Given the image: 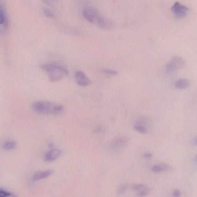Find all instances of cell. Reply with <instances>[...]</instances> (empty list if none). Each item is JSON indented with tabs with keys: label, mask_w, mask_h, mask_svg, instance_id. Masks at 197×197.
Here are the masks:
<instances>
[{
	"label": "cell",
	"mask_w": 197,
	"mask_h": 197,
	"mask_svg": "<svg viewBox=\"0 0 197 197\" xmlns=\"http://www.w3.org/2000/svg\"><path fill=\"white\" fill-rule=\"evenodd\" d=\"M32 108L34 112L42 115H59L64 109L62 105L42 100L34 102Z\"/></svg>",
	"instance_id": "1"
},
{
	"label": "cell",
	"mask_w": 197,
	"mask_h": 197,
	"mask_svg": "<svg viewBox=\"0 0 197 197\" xmlns=\"http://www.w3.org/2000/svg\"><path fill=\"white\" fill-rule=\"evenodd\" d=\"M41 68L47 74L49 79L53 82L59 81L69 74L66 68L57 63H46L42 65Z\"/></svg>",
	"instance_id": "2"
},
{
	"label": "cell",
	"mask_w": 197,
	"mask_h": 197,
	"mask_svg": "<svg viewBox=\"0 0 197 197\" xmlns=\"http://www.w3.org/2000/svg\"><path fill=\"white\" fill-rule=\"evenodd\" d=\"M129 141V138L128 136L119 137L113 140L110 143L109 149L111 152H119L127 147Z\"/></svg>",
	"instance_id": "3"
},
{
	"label": "cell",
	"mask_w": 197,
	"mask_h": 197,
	"mask_svg": "<svg viewBox=\"0 0 197 197\" xmlns=\"http://www.w3.org/2000/svg\"><path fill=\"white\" fill-rule=\"evenodd\" d=\"M186 65V61L183 58L180 56H175L167 63L165 70L167 73H172L184 68Z\"/></svg>",
	"instance_id": "4"
},
{
	"label": "cell",
	"mask_w": 197,
	"mask_h": 197,
	"mask_svg": "<svg viewBox=\"0 0 197 197\" xmlns=\"http://www.w3.org/2000/svg\"><path fill=\"white\" fill-rule=\"evenodd\" d=\"M94 24L106 31H112L116 28V24L112 20L100 14L95 20Z\"/></svg>",
	"instance_id": "5"
},
{
	"label": "cell",
	"mask_w": 197,
	"mask_h": 197,
	"mask_svg": "<svg viewBox=\"0 0 197 197\" xmlns=\"http://www.w3.org/2000/svg\"><path fill=\"white\" fill-rule=\"evenodd\" d=\"M172 13L176 18H183L188 14L189 9L179 2H176L171 8Z\"/></svg>",
	"instance_id": "6"
},
{
	"label": "cell",
	"mask_w": 197,
	"mask_h": 197,
	"mask_svg": "<svg viewBox=\"0 0 197 197\" xmlns=\"http://www.w3.org/2000/svg\"><path fill=\"white\" fill-rule=\"evenodd\" d=\"M99 14L98 10L92 6L87 7L83 11V16L85 19L92 24Z\"/></svg>",
	"instance_id": "7"
},
{
	"label": "cell",
	"mask_w": 197,
	"mask_h": 197,
	"mask_svg": "<svg viewBox=\"0 0 197 197\" xmlns=\"http://www.w3.org/2000/svg\"><path fill=\"white\" fill-rule=\"evenodd\" d=\"M74 79L77 84L83 87L89 86L91 83V80L86 74L79 70L75 72Z\"/></svg>",
	"instance_id": "8"
},
{
	"label": "cell",
	"mask_w": 197,
	"mask_h": 197,
	"mask_svg": "<svg viewBox=\"0 0 197 197\" xmlns=\"http://www.w3.org/2000/svg\"><path fill=\"white\" fill-rule=\"evenodd\" d=\"M62 154L61 150L58 148H52L45 154L44 161L47 162H52L57 159Z\"/></svg>",
	"instance_id": "9"
},
{
	"label": "cell",
	"mask_w": 197,
	"mask_h": 197,
	"mask_svg": "<svg viewBox=\"0 0 197 197\" xmlns=\"http://www.w3.org/2000/svg\"><path fill=\"white\" fill-rule=\"evenodd\" d=\"M53 173V171L52 170H47L44 171L38 172L33 176V180L35 181L44 179L48 177L52 174Z\"/></svg>",
	"instance_id": "10"
},
{
	"label": "cell",
	"mask_w": 197,
	"mask_h": 197,
	"mask_svg": "<svg viewBox=\"0 0 197 197\" xmlns=\"http://www.w3.org/2000/svg\"><path fill=\"white\" fill-rule=\"evenodd\" d=\"M171 169V168L169 165L165 164H160L154 166L152 168L151 170L153 172L161 173L163 172L169 171Z\"/></svg>",
	"instance_id": "11"
},
{
	"label": "cell",
	"mask_w": 197,
	"mask_h": 197,
	"mask_svg": "<svg viewBox=\"0 0 197 197\" xmlns=\"http://www.w3.org/2000/svg\"><path fill=\"white\" fill-rule=\"evenodd\" d=\"M190 84L191 83L189 80L183 78L178 80L175 83V86L178 89H184L188 88Z\"/></svg>",
	"instance_id": "12"
},
{
	"label": "cell",
	"mask_w": 197,
	"mask_h": 197,
	"mask_svg": "<svg viewBox=\"0 0 197 197\" xmlns=\"http://www.w3.org/2000/svg\"><path fill=\"white\" fill-rule=\"evenodd\" d=\"M0 24L5 28L8 25V20L4 7L1 4L0 5Z\"/></svg>",
	"instance_id": "13"
},
{
	"label": "cell",
	"mask_w": 197,
	"mask_h": 197,
	"mask_svg": "<svg viewBox=\"0 0 197 197\" xmlns=\"http://www.w3.org/2000/svg\"><path fill=\"white\" fill-rule=\"evenodd\" d=\"M16 142L14 140H9L5 141L3 144V149L6 151H11L14 149L16 146Z\"/></svg>",
	"instance_id": "14"
},
{
	"label": "cell",
	"mask_w": 197,
	"mask_h": 197,
	"mask_svg": "<svg viewBox=\"0 0 197 197\" xmlns=\"http://www.w3.org/2000/svg\"><path fill=\"white\" fill-rule=\"evenodd\" d=\"M134 129L135 131L138 132L142 134H146L147 133L148 130L143 125L140 124L139 123H136L134 125Z\"/></svg>",
	"instance_id": "15"
},
{
	"label": "cell",
	"mask_w": 197,
	"mask_h": 197,
	"mask_svg": "<svg viewBox=\"0 0 197 197\" xmlns=\"http://www.w3.org/2000/svg\"><path fill=\"white\" fill-rule=\"evenodd\" d=\"M148 188V186L145 184H134L131 187L132 190L134 191H139Z\"/></svg>",
	"instance_id": "16"
},
{
	"label": "cell",
	"mask_w": 197,
	"mask_h": 197,
	"mask_svg": "<svg viewBox=\"0 0 197 197\" xmlns=\"http://www.w3.org/2000/svg\"><path fill=\"white\" fill-rule=\"evenodd\" d=\"M128 187V184L127 183H124L121 185L118 188L117 191V194L118 196H121L123 194L126 190L127 189Z\"/></svg>",
	"instance_id": "17"
},
{
	"label": "cell",
	"mask_w": 197,
	"mask_h": 197,
	"mask_svg": "<svg viewBox=\"0 0 197 197\" xmlns=\"http://www.w3.org/2000/svg\"><path fill=\"white\" fill-rule=\"evenodd\" d=\"M102 73L105 74L110 75V76H116L118 74V72L115 70L108 69H103L101 70Z\"/></svg>",
	"instance_id": "18"
},
{
	"label": "cell",
	"mask_w": 197,
	"mask_h": 197,
	"mask_svg": "<svg viewBox=\"0 0 197 197\" xmlns=\"http://www.w3.org/2000/svg\"><path fill=\"white\" fill-rule=\"evenodd\" d=\"M15 197L9 191H6L4 189H1L0 191V197Z\"/></svg>",
	"instance_id": "19"
},
{
	"label": "cell",
	"mask_w": 197,
	"mask_h": 197,
	"mask_svg": "<svg viewBox=\"0 0 197 197\" xmlns=\"http://www.w3.org/2000/svg\"><path fill=\"white\" fill-rule=\"evenodd\" d=\"M43 12L46 16L49 17H53L54 16L53 12L48 8H44L43 9Z\"/></svg>",
	"instance_id": "20"
},
{
	"label": "cell",
	"mask_w": 197,
	"mask_h": 197,
	"mask_svg": "<svg viewBox=\"0 0 197 197\" xmlns=\"http://www.w3.org/2000/svg\"><path fill=\"white\" fill-rule=\"evenodd\" d=\"M149 190L148 188L146 189L141 190L137 194V196L139 197H143L147 196L149 193Z\"/></svg>",
	"instance_id": "21"
},
{
	"label": "cell",
	"mask_w": 197,
	"mask_h": 197,
	"mask_svg": "<svg viewBox=\"0 0 197 197\" xmlns=\"http://www.w3.org/2000/svg\"><path fill=\"white\" fill-rule=\"evenodd\" d=\"M181 191L178 189L173 190L172 193V196L173 197H180L181 196Z\"/></svg>",
	"instance_id": "22"
},
{
	"label": "cell",
	"mask_w": 197,
	"mask_h": 197,
	"mask_svg": "<svg viewBox=\"0 0 197 197\" xmlns=\"http://www.w3.org/2000/svg\"><path fill=\"white\" fill-rule=\"evenodd\" d=\"M153 155L151 153H146L144 154L143 155V158L145 159H149L152 157Z\"/></svg>",
	"instance_id": "23"
},
{
	"label": "cell",
	"mask_w": 197,
	"mask_h": 197,
	"mask_svg": "<svg viewBox=\"0 0 197 197\" xmlns=\"http://www.w3.org/2000/svg\"><path fill=\"white\" fill-rule=\"evenodd\" d=\"M194 144L197 146V138L194 141Z\"/></svg>",
	"instance_id": "24"
},
{
	"label": "cell",
	"mask_w": 197,
	"mask_h": 197,
	"mask_svg": "<svg viewBox=\"0 0 197 197\" xmlns=\"http://www.w3.org/2000/svg\"><path fill=\"white\" fill-rule=\"evenodd\" d=\"M196 161H197V156L196 157Z\"/></svg>",
	"instance_id": "25"
}]
</instances>
